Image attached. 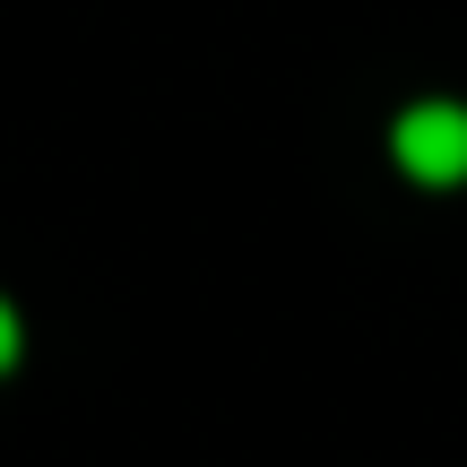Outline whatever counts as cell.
<instances>
[{
	"instance_id": "6da1fadb",
	"label": "cell",
	"mask_w": 467,
	"mask_h": 467,
	"mask_svg": "<svg viewBox=\"0 0 467 467\" xmlns=\"http://www.w3.org/2000/svg\"><path fill=\"white\" fill-rule=\"evenodd\" d=\"M389 148H399V165L416 182H467V104H416V113H399Z\"/></svg>"
},
{
	"instance_id": "7a4b0ae2",
	"label": "cell",
	"mask_w": 467,
	"mask_h": 467,
	"mask_svg": "<svg viewBox=\"0 0 467 467\" xmlns=\"http://www.w3.org/2000/svg\"><path fill=\"white\" fill-rule=\"evenodd\" d=\"M9 364H17V312L0 303V372H9Z\"/></svg>"
}]
</instances>
